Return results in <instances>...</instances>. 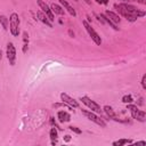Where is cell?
I'll return each mask as SVG.
<instances>
[{
    "label": "cell",
    "mask_w": 146,
    "mask_h": 146,
    "mask_svg": "<svg viewBox=\"0 0 146 146\" xmlns=\"http://www.w3.org/2000/svg\"><path fill=\"white\" fill-rule=\"evenodd\" d=\"M80 100L90 110V111H92V112H95V113H100L103 110L100 108V106L95 102V100H92L91 98H89L88 96H81L80 97Z\"/></svg>",
    "instance_id": "5b68a950"
},
{
    "label": "cell",
    "mask_w": 146,
    "mask_h": 146,
    "mask_svg": "<svg viewBox=\"0 0 146 146\" xmlns=\"http://www.w3.org/2000/svg\"><path fill=\"white\" fill-rule=\"evenodd\" d=\"M127 110L130 111L132 119H135V120H137L139 122H145L146 121V114H145V112L141 111V110H139L137 107V105H133V104L129 103V104H127Z\"/></svg>",
    "instance_id": "6da1fadb"
},
{
    "label": "cell",
    "mask_w": 146,
    "mask_h": 146,
    "mask_svg": "<svg viewBox=\"0 0 146 146\" xmlns=\"http://www.w3.org/2000/svg\"><path fill=\"white\" fill-rule=\"evenodd\" d=\"M132 1H137V2H139L141 5H146V0H132Z\"/></svg>",
    "instance_id": "484cf974"
},
{
    "label": "cell",
    "mask_w": 146,
    "mask_h": 146,
    "mask_svg": "<svg viewBox=\"0 0 146 146\" xmlns=\"http://www.w3.org/2000/svg\"><path fill=\"white\" fill-rule=\"evenodd\" d=\"M36 2H38V5H39V7H40L41 11H43V13L46 14V16L49 18V21H50V22H52V21L55 19V16H54V14H52V11H51L50 7H49V6H48L43 0H38Z\"/></svg>",
    "instance_id": "ba28073f"
},
{
    "label": "cell",
    "mask_w": 146,
    "mask_h": 146,
    "mask_svg": "<svg viewBox=\"0 0 146 146\" xmlns=\"http://www.w3.org/2000/svg\"><path fill=\"white\" fill-rule=\"evenodd\" d=\"M103 110H104V112L106 113V115L111 119V120H114V121H120V122H123L122 120H119V119H116V115H115V112H114V110L110 106V105H105L104 107H103Z\"/></svg>",
    "instance_id": "8fae6325"
},
{
    "label": "cell",
    "mask_w": 146,
    "mask_h": 146,
    "mask_svg": "<svg viewBox=\"0 0 146 146\" xmlns=\"http://www.w3.org/2000/svg\"><path fill=\"white\" fill-rule=\"evenodd\" d=\"M27 49H29V44L27 43H24V46H23V52L25 54L27 51Z\"/></svg>",
    "instance_id": "d4e9b609"
},
{
    "label": "cell",
    "mask_w": 146,
    "mask_h": 146,
    "mask_svg": "<svg viewBox=\"0 0 146 146\" xmlns=\"http://www.w3.org/2000/svg\"><path fill=\"white\" fill-rule=\"evenodd\" d=\"M86 1V3H88V5H91V1L90 0H84Z\"/></svg>",
    "instance_id": "83f0119b"
},
{
    "label": "cell",
    "mask_w": 146,
    "mask_h": 146,
    "mask_svg": "<svg viewBox=\"0 0 146 146\" xmlns=\"http://www.w3.org/2000/svg\"><path fill=\"white\" fill-rule=\"evenodd\" d=\"M132 143V140H130V139H119V140H116V141H113L112 143V145L113 146H122V145H125V144H131Z\"/></svg>",
    "instance_id": "2e32d148"
},
{
    "label": "cell",
    "mask_w": 146,
    "mask_h": 146,
    "mask_svg": "<svg viewBox=\"0 0 146 146\" xmlns=\"http://www.w3.org/2000/svg\"><path fill=\"white\" fill-rule=\"evenodd\" d=\"M0 24L2 25L3 30H8V24H9V18H7L5 15L0 16Z\"/></svg>",
    "instance_id": "e0dca14e"
},
{
    "label": "cell",
    "mask_w": 146,
    "mask_h": 146,
    "mask_svg": "<svg viewBox=\"0 0 146 146\" xmlns=\"http://www.w3.org/2000/svg\"><path fill=\"white\" fill-rule=\"evenodd\" d=\"M70 140H71V136H70V135H65V136H64V141H65V143H68Z\"/></svg>",
    "instance_id": "cb8c5ba5"
},
{
    "label": "cell",
    "mask_w": 146,
    "mask_h": 146,
    "mask_svg": "<svg viewBox=\"0 0 146 146\" xmlns=\"http://www.w3.org/2000/svg\"><path fill=\"white\" fill-rule=\"evenodd\" d=\"M49 136H50L51 141H56V139H57V137H58V132H57V129H56L55 127L50 129V131H49Z\"/></svg>",
    "instance_id": "ac0fdd59"
},
{
    "label": "cell",
    "mask_w": 146,
    "mask_h": 146,
    "mask_svg": "<svg viewBox=\"0 0 146 146\" xmlns=\"http://www.w3.org/2000/svg\"><path fill=\"white\" fill-rule=\"evenodd\" d=\"M6 56H7V59H8L9 64L11 66H14L15 65V62H16V48H15V46H14L13 42H8L7 43Z\"/></svg>",
    "instance_id": "8992f818"
},
{
    "label": "cell",
    "mask_w": 146,
    "mask_h": 146,
    "mask_svg": "<svg viewBox=\"0 0 146 146\" xmlns=\"http://www.w3.org/2000/svg\"><path fill=\"white\" fill-rule=\"evenodd\" d=\"M82 24H83V26H84L86 31L88 32L89 36L91 38V40H92L97 46H100V44H102V39H100L99 34H98V33H97V32L91 27L90 23H89V22H87V21L84 19V21H82Z\"/></svg>",
    "instance_id": "277c9868"
},
{
    "label": "cell",
    "mask_w": 146,
    "mask_h": 146,
    "mask_svg": "<svg viewBox=\"0 0 146 146\" xmlns=\"http://www.w3.org/2000/svg\"><path fill=\"white\" fill-rule=\"evenodd\" d=\"M50 124H51L52 127H55V128H59V127L57 125V123H56V121H55L54 117H50ZM59 129H60V128H59Z\"/></svg>",
    "instance_id": "7402d4cb"
},
{
    "label": "cell",
    "mask_w": 146,
    "mask_h": 146,
    "mask_svg": "<svg viewBox=\"0 0 146 146\" xmlns=\"http://www.w3.org/2000/svg\"><path fill=\"white\" fill-rule=\"evenodd\" d=\"M57 119L59 122H68L71 120V115L70 113H67L66 111H58L57 113Z\"/></svg>",
    "instance_id": "5bb4252c"
},
{
    "label": "cell",
    "mask_w": 146,
    "mask_h": 146,
    "mask_svg": "<svg viewBox=\"0 0 146 146\" xmlns=\"http://www.w3.org/2000/svg\"><path fill=\"white\" fill-rule=\"evenodd\" d=\"M50 9H51L52 14H57V15H64L65 14V10L63 9V7L59 5H56V3H51Z\"/></svg>",
    "instance_id": "9a60e30c"
},
{
    "label": "cell",
    "mask_w": 146,
    "mask_h": 146,
    "mask_svg": "<svg viewBox=\"0 0 146 146\" xmlns=\"http://www.w3.org/2000/svg\"><path fill=\"white\" fill-rule=\"evenodd\" d=\"M75 1H78V0H75Z\"/></svg>",
    "instance_id": "f546056e"
},
{
    "label": "cell",
    "mask_w": 146,
    "mask_h": 146,
    "mask_svg": "<svg viewBox=\"0 0 146 146\" xmlns=\"http://www.w3.org/2000/svg\"><path fill=\"white\" fill-rule=\"evenodd\" d=\"M122 102H123L124 104H129V103H132V102H133V99H132V96H131V95H124V96L122 97Z\"/></svg>",
    "instance_id": "d6986e66"
},
{
    "label": "cell",
    "mask_w": 146,
    "mask_h": 146,
    "mask_svg": "<svg viewBox=\"0 0 146 146\" xmlns=\"http://www.w3.org/2000/svg\"><path fill=\"white\" fill-rule=\"evenodd\" d=\"M105 15H106V17L112 22V23H114L115 25L116 24H119L120 23V21H121V18H120V16L117 15V14H115L114 11H111V10H106L105 13H104Z\"/></svg>",
    "instance_id": "30bf717a"
},
{
    "label": "cell",
    "mask_w": 146,
    "mask_h": 146,
    "mask_svg": "<svg viewBox=\"0 0 146 146\" xmlns=\"http://www.w3.org/2000/svg\"><path fill=\"white\" fill-rule=\"evenodd\" d=\"M70 128V130L71 131H73L74 133H78V135H80L82 131H81V129H79L78 127H74V125H71V127H68Z\"/></svg>",
    "instance_id": "ffe728a7"
},
{
    "label": "cell",
    "mask_w": 146,
    "mask_h": 146,
    "mask_svg": "<svg viewBox=\"0 0 146 146\" xmlns=\"http://www.w3.org/2000/svg\"><path fill=\"white\" fill-rule=\"evenodd\" d=\"M60 100H62L63 103H65L66 105L71 106L72 108H73V107H74V108L79 107L78 100H75L74 98H72V97H71L70 95H67L66 92H62V94H60Z\"/></svg>",
    "instance_id": "9c48e42d"
},
{
    "label": "cell",
    "mask_w": 146,
    "mask_h": 146,
    "mask_svg": "<svg viewBox=\"0 0 146 146\" xmlns=\"http://www.w3.org/2000/svg\"><path fill=\"white\" fill-rule=\"evenodd\" d=\"M1 58H2V51L0 50V59H1Z\"/></svg>",
    "instance_id": "f1b7e54d"
},
{
    "label": "cell",
    "mask_w": 146,
    "mask_h": 146,
    "mask_svg": "<svg viewBox=\"0 0 146 146\" xmlns=\"http://www.w3.org/2000/svg\"><path fill=\"white\" fill-rule=\"evenodd\" d=\"M81 112H82V114H83L89 121L96 123L97 125H99V127H102V128H105V127H106V122H105L102 117H99L98 115H96L95 112H92V111H87V110H81Z\"/></svg>",
    "instance_id": "3957f363"
},
{
    "label": "cell",
    "mask_w": 146,
    "mask_h": 146,
    "mask_svg": "<svg viewBox=\"0 0 146 146\" xmlns=\"http://www.w3.org/2000/svg\"><path fill=\"white\" fill-rule=\"evenodd\" d=\"M96 2L99 5H107L110 2V0H96Z\"/></svg>",
    "instance_id": "603a6c76"
},
{
    "label": "cell",
    "mask_w": 146,
    "mask_h": 146,
    "mask_svg": "<svg viewBox=\"0 0 146 146\" xmlns=\"http://www.w3.org/2000/svg\"><path fill=\"white\" fill-rule=\"evenodd\" d=\"M140 83H141L143 89L145 90V89H146V74H144V75L141 76V81H140Z\"/></svg>",
    "instance_id": "44dd1931"
},
{
    "label": "cell",
    "mask_w": 146,
    "mask_h": 146,
    "mask_svg": "<svg viewBox=\"0 0 146 146\" xmlns=\"http://www.w3.org/2000/svg\"><path fill=\"white\" fill-rule=\"evenodd\" d=\"M9 31L14 36L19 34V16L17 13H13L9 16Z\"/></svg>",
    "instance_id": "7a4b0ae2"
},
{
    "label": "cell",
    "mask_w": 146,
    "mask_h": 146,
    "mask_svg": "<svg viewBox=\"0 0 146 146\" xmlns=\"http://www.w3.org/2000/svg\"><path fill=\"white\" fill-rule=\"evenodd\" d=\"M36 16H38V19H39V21H41L43 24H46L48 27H52V24H51V22L49 21V18L46 16V14H44L43 11H41V10H38V11H36Z\"/></svg>",
    "instance_id": "7c38bea8"
},
{
    "label": "cell",
    "mask_w": 146,
    "mask_h": 146,
    "mask_svg": "<svg viewBox=\"0 0 146 146\" xmlns=\"http://www.w3.org/2000/svg\"><path fill=\"white\" fill-rule=\"evenodd\" d=\"M58 1H59V3L64 7V9H66V11H67L70 15H72L73 17H75V16H76V11L74 10V8H73V7H72V6H71L66 0H58Z\"/></svg>",
    "instance_id": "4fadbf2b"
},
{
    "label": "cell",
    "mask_w": 146,
    "mask_h": 146,
    "mask_svg": "<svg viewBox=\"0 0 146 146\" xmlns=\"http://www.w3.org/2000/svg\"><path fill=\"white\" fill-rule=\"evenodd\" d=\"M136 144H141V145H145V144H146V143H145V141H137V143H136Z\"/></svg>",
    "instance_id": "4316f807"
},
{
    "label": "cell",
    "mask_w": 146,
    "mask_h": 146,
    "mask_svg": "<svg viewBox=\"0 0 146 146\" xmlns=\"http://www.w3.org/2000/svg\"><path fill=\"white\" fill-rule=\"evenodd\" d=\"M116 9H117V11L121 14V16H123L125 19H128V21H130V22H135V21H137V17L135 16V15H132L124 6H123V3H120V5H115L114 6Z\"/></svg>",
    "instance_id": "52a82bcc"
}]
</instances>
